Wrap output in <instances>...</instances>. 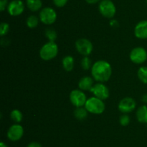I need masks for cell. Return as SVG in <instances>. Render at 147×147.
<instances>
[{"mask_svg":"<svg viewBox=\"0 0 147 147\" xmlns=\"http://www.w3.org/2000/svg\"><path fill=\"white\" fill-rule=\"evenodd\" d=\"M91 74L95 80L100 82H107L111 76V66L106 61H98L92 66Z\"/></svg>","mask_w":147,"mask_h":147,"instance_id":"6da1fadb","label":"cell"},{"mask_svg":"<svg viewBox=\"0 0 147 147\" xmlns=\"http://www.w3.org/2000/svg\"><path fill=\"white\" fill-rule=\"evenodd\" d=\"M58 53V47L54 41H49L43 45L40 50V56L45 61H50L56 57Z\"/></svg>","mask_w":147,"mask_h":147,"instance_id":"7a4b0ae2","label":"cell"},{"mask_svg":"<svg viewBox=\"0 0 147 147\" xmlns=\"http://www.w3.org/2000/svg\"><path fill=\"white\" fill-rule=\"evenodd\" d=\"M85 108L88 112L92 114H101L105 110V104L102 99L92 97L87 99Z\"/></svg>","mask_w":147,"mask_h":147,"instance_id":"3957f363","label":"cell"},{"mask_svg":"<svg viewBox=\"0 0 147 147\" xmlns=\"http://www.w3.org/2000/svg\"><path fill=\"white\" fill-rule=\"evenodd\" d=\"M99 11L103 17L113 18L116 12V8L113 2L111 0H102L99 4Z\"/></svg>","mask_w":147,"mask_h":147,"instance_id":"277c9868","label":"cell"},{"mask_svg":"<svg viewBox=\"0 0 147 147\" xmlns=\"http://www.w3.org/2000/svg\"><path fill=\"white\" fill-rule=\"evenodd\" d=\"M130 60L136 64H142L147 60V51L142 47H136L130 53Z\"/></svg>","mask_w":147,"mask_h":147,"instance_id":"5b68a950","label":"cell"},{"mask_svg":"<svg viewBox=\"0 0 147 147\" xmlns=\"http://www.w3.org/2000/svg\"><path fill=\"white\" fill-rule=\"evenodd\" d=\"M70 99L71 103L76 108L83 107L86 105L87 101L86 95L81 89H75L73 90L70 94Z\"/></svg>","mask_w":147,"mask_h":147,"instance_id":"8992f818","label":"cell"},{"mask_svg":"<svg viewBox=\"0 0 147 147\" xmlns=\"http://www.w3.org/2000/svg\"><path fill=\"white\" fill-rule=\"evenodd\" d=\"M76 48L78 52L84 56H88L93 51V44L86 38L78 39L76 42Z\"/></svg>","mask_w":147,"mask_h":147,"instance_id":"52a82bcc","label":"cell"},{"mask_svg":"<svg viewBox=\"0 0 147 147\" xmlns=\"http://www.w3.org/2000/svg\"><path fill=\"white\" fill-rule=\"evenodd\" d=\"M40 21L45 24H52L56 21L57 13L50 7H45L40 11Z\"/></svg>","mask_w":147,"mask_h":147,"instance_id":"ba28073f","label":"cell"},{"mask_svg":"<svg viewBox=\"0 0 147 147\" xmlns=\"http://www.w3.org/2000/svg\"><path fill=\"white\" fill-rule=\"evenodd\" d=\"M90 92L97 98L104 100L109 97V89L106 85L101 83H98L93 85L90 89Z\"/></svg>","mask_w":147,"mask_h":147,"instance_id":"9c48e42d","label":"cell"},{"mask_svg":"<svg viewBox=\"0 0 147 147\" xmlns=\"http://www.w3.org/2000/svg\"><path fill=\"white\" fill-rule=\"evenodd\" d=\"M24 134V128L19 124H14L9 128L7 137L11 141H17L21 139Z\"/></svg>","mask_w":147,"mask_h":147,"instance_id":"30bf717a","label":"cell"},{"mask_svg":"<svg viewBox=\"0 0 147 147\" xmlns=\"http://www.w3.org/2000/svg\"><path fill=\"white\" fill-rule=\"evenodd\" d=\"M136 103L134 99L131 97L123 98L119 104V110L123 113H129L136 108Z\"/></svg>","mask_w":147,"mask_h":147,"instance_id":"8fae6325","label":"cell"},{"mask_svg":"<svg viewBox=\"0 0 147 147\" xmlns=\"http://www.w3.org/2000/svg\"><path fill=\"white\" fill-rule=\"evenodd\" d=\"M24 5L21 0H14L9 4L7 10L10 15L18 16L24 12Z\"/></svg>","mask_w":147,"mask_h":147,"instance_id":"7c38bea8","label":"cell"},{"mask_svg":"<svg viewBox=\"0 0 147 147\" xmlns=\"http://www.w3.org/2000/svg\"><path fill=\"white\" fill-rule=\"evenodd\" d=\"M134 34L139 39H147V20H142L136 24Z\"/></svg>","mask_w":147,"mask_h":147,"instance_id":"4fadbf2b","label":"cell"},{"mask_svg":"<svg viewBox=\"0 0 147 147\" xmlns=\"http://www.w3.org/2000/svg\"><path fill=\"white\" fill-rule=\"evenodd\" d=\"M78 86L81 90H90L93 86V79L90 76H84L79 81Z\"/></svg>","mask_w":147,"mask_h":147,"instance_id":"5bb4252c","label":"cell"},{"mask_svg":"<svg viewBox=\"0 0 147 147\" xmlns=\"http://www.w3.org/2000/svg\"><path fill=\"white\" fill-rule=\"evenodd\" d=\"M136 118L139 122L147 123V106L144 105L138 108L136 111Z\"/></svg>","mask_w":147,"mask_h":147,"instance_id":"9a60e30c","label":"cell"},{"mask_svg":"<svg viewBox=\"0 0 147 147\" xmlns=\"http://www.w3.org/2000/svg\"><path fill=\"white\" fill-rule=\"evenodd\" d=\"M63 68L67 71H70L74 67V59L71 56H66L63 59Z\"/></svg>","mask_w":147,"mask_h":147,"instance_id":"2e32d148","label":"cell"},{"mask_svg":"<svg viewBox=\"0 0 147 147\" xmlns=\"http://www.w3.org/2000/svg\"><path fill=\"white\" fill-rule=\"evenodd\" d=\"M27 7L32 12H37L41 9L42 1L41 0H27Z\"/></svg>","mask_w":147,"mask_h":147,"instance_id":"e0dca14e","label":"cell"},{"mask_svg":"<svg viewBox=\"0 0 147 147\" xmlns=\"http://www.w3.org/2000/svg\"><path fill=\"white\" fill-rule=\"evenodd\" d=\"M88 110L86 109V108L80 107L77 108L74 111V115L78 120H83L88 117Z\"/></svg>","mask_w":147,"mask_h":147,"instance_id":"ac0fdd59","label":"cell"},{"mask_svg":"<svg viewBox=\"0 0 147 147\" xmlns=\"http://www.w3.org/2000/svg\"><path fill=\"white\" fill-rule=\"evenodd\" d=\"M138 77L142 82L147 84V66H142L138 70Z\"/></svg>","mask_w":147,"mask_h":147,"instance_id":"d6986e66","label":"cell"},{"mask_svg":"<svg viewBox=\"0 0 147 147\" xmlns=\"http://www.w3.org/2000/svg\"><path fill=\"white\" fill-rule=\"evenodd\" d=\"M26 23H27V27H30V28H35L38 25L39 19L35 15H31L27 19Z\"/></svg>","mask_w":147,"mask_h":147,"instance_id":"ffe728a7","label":"cell"},{"mask_svg":"<svg viewBox=\"0 0 147 147\" xmlns=\"http://www.w3.org/2000/svg\"><path fill=\"white\" fill-rule=\"evenodd\" d=\"M11 118L16 122H20L22 120L23 115L21 111L19 110H13L10 114Z\"/></svg>","mask_w":147,"mask_h":147,"instance_id":"44dd1931","label":"cell"},{"mask_svg":"<svg viewBox=\"0 0 147 147\" xmlns=\"http://www.w3.org/2000/svg\"><path fill=\"white\" fill-rule=\"evenodd\" d=\"M81 66L84 70H88L91 67V60L88 56H85L81 61Z\"/></svg>","mask_w":147,"mask_h":147,"instance_id":"7402d4cb","label":"cell"},{"mask_svg":"<svg viewBox=\"0 0 147 147\" xmlns=\"http://www.w3.org/2000/svg\"><path fill=\"white\" fill-rule=\"evenodd\" d=\"M45 35L50 41H54L56 38H57V33L53 29H47L45 31Z\"/></svg>","mask_w":147,"mask_h":147,"instance_id":"603a6c76","label":"cell"},{"mask_svg":"<svg viewBox=\"0 0 147 147\" xmlns=\"http://www.w3.org/2000/svg\"><path fill=\"white\" fill-rule=\"evenodd\" d=\"M9 30V26L7 23L1 22V24H0V35H5L8 33Z\"/></svg>","mask_w":147,"mask_h":147,"instance_id":"cb8c5ba5","label":"cell"},{"mask_svg":"<svg viewBox=\"0 0 147 147\" xmlns=\"http://www.w3.org/2000/svg\"><path fill=\"white\" fill-rule=\"evenodd\" d=\"M119 122H120V124L121 125H123V126H126V125H129V122H130V118H129V116L128 115L124 114V115L121 116Z\"/></svg>","mask_w":147,"mask_h":147,"instance_id":"d4e9b609","label":"cell"},{"mask_svg":"<svg viewBox=\"0 0 147 147\" xmlns=\"http://www.w3.org/2000/svg\"><path fill=\"white\" fill-rule=\"evenodd\" d=\"M68 0H53L55 5L57 7H63L67 4Z\"/></svg>","mask_w":147,"mask_h":147,"instance_id":"484cf974","label":"cell"},{"mask_svg":"<svg viewBox=\"0 0 147 147\" xmlns=\"http://www.w3.org/2000/svg\"><path fill=\"white\" fill-rule=\"evenodd\" d=\"M7 4V0H0V10L1 12L4 11Z\"/></svg>","mask_w":147,"mask_h":147,"instance_id":"4316f807","label":"cell"},{"mask_svg":"<svg viewBox=\"0 0 147 147\" xmlns=\"http://www.w3.org/2000/svg\"><path fill=\"white\" fill-rule=\"evenodd\" d=\"M27 147H42L41 144L38 142H36V141H32V142L30 143V144L27 145Z\"/></svg>","mask_w":147,"mask_h":147,"instance_id":"83f0119b","label":"cell"},{"mask_svg":"<svg viewBox=\"0 0 147 147\" xmlns=\"http://www.w3.org/2000/svg\"><path fill=\"white\" fill-rule=\"evenodd\" d=\"M86 2L88 3V4H96V3H98L100 0H86Z\"/></svg>","mask_w":147,"mask_h":147,"instance_id":"f1b7e54d","label":"cell"},{"mask_svg":"<svg viewBox=\"0 0 147 147\" xmlns=\"http://www.w3.org/2000/svg\"><path fill=\"white\" fill-rule=\"evenodd\" d=\"M142 100L143 101L144 103L147 104V94H145V95H144L143 96H142Z\"/></svg>","mask_w":147,"mask_h":147,"instance_id":"f546056e","label":"cell"},{"mask_svg":"<svg viewBox=\"0 0 147 147\" xmlns=\"http://www.w3.org/2000/svg\"><path fill=\"white\" fill-rule=\"evenodd\" d=\"M0 147H7V146L4 142H1L0 143Z\"/></svg>","mask_w":147,"mask_h":147,"instance_id":"4dcf8cb0","label":"cell"},{"mask_svg":"<svg viewBox=\"0 0 147 147\" xmlns=\"http://www.w3.org/2000/svg\"><path fill=\"white\" fill-rule=\"evenodd\" d=\"M146 2H147V0H146Z\"/></svg>","mask_w":147,"mask_h":147,"instance_id":"1f68e13d","label":"cell"}]
</instances>
